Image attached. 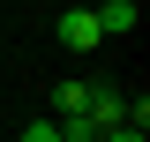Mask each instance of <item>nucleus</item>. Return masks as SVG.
<instances>
[{
  "instance_id": "obj_1",
  "label": "nucleus",
  "mask_w": 150,
  "mask_h": 142,
  "mask_svg": "<svg viewBox=\"0 0 150 142\" xmlns=\"http://www.w3.org/2000/svg\"><path fill=\"white\" fill-rule=\"evenodd\" d=\"M53 37L68 45V53H90L98 37H105V30H98V8H68V15L53 22Z\"/></svg>"
},
{
  "instance_id": "obj_2",
  "label": "nucleus",
  "mask_w": 150,
  "mask_h": 142,
  "mask_svg": "<svg viewBox=\"0 0 150 142\" xmlns=\"http://www.w3.org/2000/svg\"><path fill=\"white\" fill-rule=\"evenodd\" d=\"M135 22H143V8H135V0H105V8H98V30H105V37H128Z\"/></svg>"
},
{
  "instance_id": "obj_3",
  "label": "nucleus",
  "mask_w": 150,
  "mask_h": 142,
  "mask_svg": "<svg viewBox=\"0 0 150 142\" xmlns=\"http://www.w3.org/2000/svg\"><path fill=\"white\" fill-rule=\"evenodd\" d=\"M15 142H60V127H53V120H30V127H23Z\"/></svg>"
},
{
  "instance_id": "obj_4",
  "label": "nucleus",
  "mask_w": 150,
  "mask_h": 142,
  "mask_svg": "<svg viewBox=\"0 0 150 142\" xmlns=\"http://www.w3.org/2000/svg\"><path fill=\"white\" fill-rule=\"evenodd\" d=\"M98 142H150V135H143V127H128V120H120V127H105Z\"/></svg>"
}]
</instances>
